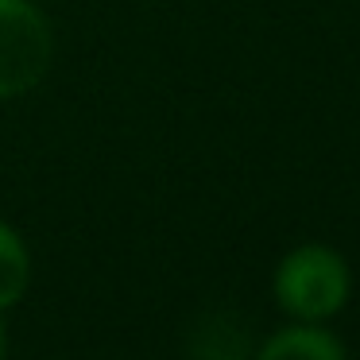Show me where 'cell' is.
I'll return each instance as SVG.
<instances>
[{"instance_id":"5","label":"cell","mask_w":360,"mask_h":360,"mask_svg":"<svg viewBox=\"0 0 360 360\" xmlns=\"http://www.w3.org/2000/svg\"><path fill=\"white\" fill-rule=\"evenodd\" d=\"M0 356H4V329H0Z\"/></svg>"},{"instance_id":"2","label":"cell","mask_w":360,"mask_h":360,"mask_svg":"<svg viewBox=\"0 0 360 360\" xmlns=\"http://www.w3.org/2000/svg\"><path fill=\"white\" fill-rule=\"evenodd\" d=\"M55 63V32L32 0H0V101L24 97Z\"/></svg>"},{"instance_id":"1","label":"cell","mask_w":360,"mask_h":360,"mask_svg":"<svg viewBox=\"0 0 360 360\" xmlns=\"http://www.w3.org/2000/svg\"><path fill=\"white\" fill-rule=\"evenodd\" d=\"M275 298L295 321H326L349 302V264L326 244H302L275 267Z\"/></svg>"},{"instance_id":"4","label":"cell","mask_w":360,"mask_h":360,"mask_svg":"<svg viewBox=\"0 0 360 360\" xmlns=\"http://www.w3.org/2000/svg\"><path fill=\"white\" fill-rule=\"evenodd\" d=\"M32 287V256L24 236L0 221V310L16 306Z\"/></svg>"},{"instance_id":"3","label":"cell","mask_w":360,"mask_h":360,"mask_svg":"<svg viewBox=\"0 0 360 360\" xmlns=\"http://www.w3.org/2000/svg\"><path fill=\"white\" fill-rule=\"evenodd\" d=\"M256 360H345V349L318 321H298V326L267 337Z\"/></svg>"}]
</instances>
